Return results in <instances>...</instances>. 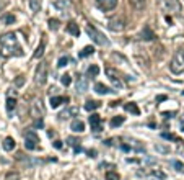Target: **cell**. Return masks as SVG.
<instances>
[{
    "label": "cell",
    "mask_w": 184,
    "mask_h": 180,
    "mask_svg": "<svg viewBox=\"0 0 184 180\" xmlns=\"http://www.w3.org/2000/svg\"><path fill=\"white\" fill-rule=\"evenodd\" d=\"M0 54L3 57L23 56V49L15 33H5L0 36Z\"/></svg>",
    "instance_id": "6da1fadb"
},
{
    "label": "cell",
    "mask_w": 184,
    "mask_h": 180,
    "mask_svg": "<svg viewBox=\"0 0 184 180\" xmlns=\"http://www.w3.org/2000/svg\"><path fill=\"white\" fill-rule=\"evenodd\" d=\"M160 8L168 15H181L183 7H181L179 0H158Z\"/></svg>",
    "instance_id": "7a4b0ae2"
},
{
    "label": "cell",
    "mask_w": 184,
    "mask_h": 180,
    "mask_svg": "<svg viewBox=\"0 0 184 180\" xmlns=\"http://www.w3.org/2000/svg\"><path fill=\"white\" fill-rule=\"evenodd\" d=\"M169 71L173 74H183L184 72V49H178L173 54V59L169 62Z\"/></svg>",
    "instance_id": "3957f363"
},
{
    "label": "cell",
    "mask_w": 184,
    "mask_h": 180,
    "mask_svg": "<svg viewBox=\"0 0 184 180\" xmlns=\"http://www.w3.org/2000/svg\"><path fill=\"white\" fill-rule=\"evenodd\" d=\"M86 33H88V36H90L96 44H99V46H109V39H108L101 31H98L94 26L88 25V26H86Z\"/></svg>",
    "instance_id": "277c9868"
},
{
    "label": "cell",
    "mask_w": 184,
    "mask_h": 180,
    "mask_svg": "<svg viewBox=\"0 0 184 180\" xmlns=\"http://www.w3.org/2000/svg\"><path fill=\"white\" fill-rule=\"evenodd\" d=\"M47 74H49L47 62H39V66L36 67V74H34V80H36V84H39V85L46 84V80H47Z\"/></svg>",
    "instance_id": "5b68a950"
},
{
    "label": "cell",
    "mask_w": 184,
    "mask_h": 180,
    "mask_svg": "<svg viewBox=\"0 0 184 180\" xmlns=\"http://www.w3.org/2000/svg\"><path fill=\"white\" fill-rule=\"evenodd\" d=\"M25 147L28 151H34L39 147V138L34 131H26L25 133Z\"/></svg>",
    "instance_id": "8992f818"
},
{
    "label": "cell",
    "mask_w": 184,
    "mask_h": 180,
    "mask_svg": "<svg viewBox=\"0 0 184 180\" xmlns=\"http://www.w3.org/2000/svg\"><path fill=\"white\" fill-rule=\"evenodd\" d=\"M108 28H109L111 31H114V33L122 31V29L126 28V20H124V17H114V18H111V20L108 21Z\"/></svg>",
    "instance_id": "52a82bcc"
},
{
    "label": "cell",
    "mask_w": 184,
    "mask_h": 180,
    "mask_svg": "<svg viewBox=\"0 0 184 180\" xmlns=\"http://www.w3.org/2000/svg\"><path fill=\"white\" fill-rule=\"evenodd\" d=\"M104 74H106L108 79L114 84V87L122 88V80H121V77H119V74H117L116 69H112V67H106V69H104Z\"/></svg>",
    "instance_id": "ba28073f"
},
{
    "label": "cell",
    "mask_w": 184,
    "mask_h": 180,
    "mask_svg": "<svg viewBox=\"0 0 184 180\" xmlns=\"http://www.w3.org/2000/svg\"><path fill=\"white\" fill-rule=\"evenodd\" d=\"M96 2V7L103 12H109V10H114L116 5H117V0H94Z\"/></svg>",
    "instance_id": "9c48e42d"
},
{
    "label": "cell",
    "mask_w": 184,
    "mask_h": 180,
    "mask_svg": "<svg viewBox=\"0 0 184 180\" xmlns=\"http://www.w3.org/2000/svg\"><path fill=\"white\" fill-rule=\"evenodd\" d=\"M90 126H91V130L94 131V133H99V131L103 130V126H101V118H99V115L93 113L90 116Z\"/></svg>",
    "instance_id": "30bf717a"
},
{
    "label": "cell",
    "mask_w": 184,
    "mask_h": 180,
    "mask_svg": "<svg viewBox=\"0 0 184 180\" xmlns=\"http://www.w3.org/2000/svg\"><path fill=\"white\" fill-rule=\"evenodd\" d=\"M77 90L78 92H86V90H88V80H86V77L82 76V74L77 76Z\"/></svg>",
    "instance_id": "8fae6325"
},
{
    "label": "cell",
    "mask_w": 184,
    "mask_h": 180,
    "mask_svg": "<svg viewBox=\"0 0 184 180\" xmlns=\"http://www.w3.org/2000/svg\"><path fill=\"white\" fill-rule=\"evenodd\" d=\"M77 113H78V108H77V106H70V108L64 110V111H62V113L59 115V118H60V120H67V118L75 116Z\"/></svg>",
    "instance_id": "7c38bea8"
},
{
    "label": "cell",
    "mask_w": 184,
    "mask_h": 180,
    "mask_svg": "<svg viewBox=\"0 0 184 180\" xmlns=\"http://www.w3.org/2000/svg\"><path fill=\"white\" fill-rule=\"evenodd\" d=\"M140 39H143V41H151V39H155V33L150 29V26H145V28L142 29Z\"/></svg>",
    "instance_id": "4fadbf2b"
},
{
    "label": "cell",
    "mask_w": 184,
    "mask_h": 180,
    "mask_svg": "<svg viewBox=\"0 0 184 180\" xmlns=\"http://www.w3.org/2000/svg\"><path fill=\"white\" fill-rule=\"evenodd\" d=\"M42 113H44V110H42V106H41V102L34 100L33 102V116L36 118V120H39V118H42Z\"/></svg>",
    "instance_id": "5bb4252c"
},
{
    "label": "cell",
    "mask_w": 184,
    "mask_h": 180,
    "mask_svg": "<svg viewBox=\"0 0 184 180\" xmlns=\"http://www.w3.org/2000/svg\"><path fill=\"white\" fill-rule=\"evenodd\" d=\"M70 128H72L74 133H83V131H85V123H83L82 120H74L72 125H70Z\"/></svg>",
    "instance_id": "9a60e30c"
},
{
    "label": "cell",
    "mask_w": 184,
    "mask_h": 180,
    "mask_svg": "<svg viewBox=\"0 0 184 180\" xmlns=\"http://www.w3.org/2000/svg\"><path fill=\"white\" fill-rule=\"evenodd\" d=\"M94 90H96V93H99V95H108V93L114 92V90H111L109 87H106V85L101 84V82H98V84L94 85Z\"/></svg>",
    "instance_id": "2e32d148"
},
{
    "label": "cell",
    "mask_w": 184,
    "mask_h": 180,
    "mask_svg": "<svg viewBox=\"0 0 184 180\" xmlns=\"http://www.w3.org/2000/svg\"><path fill=\"white\" fill-rule=\"evenodd\" d=\"M64 102H69V98H67V97H51L49 103H51L52 108H57V106H60Z\"/></svg>",
    "instance_id": "e0dca14e"
},
{
    "label": "cell",
    "mask_w": 184,
    "mask_h": 180,
    "mask_svg": "<svg viewBox=\"0 0 184 180\" xmlns=\"http://www.w3.org/2000/svg\"><path fill=\"white\" fill-rule=\"evenodd\" d=\"M67 31H69L72 36H78L80 34V29H78V25L75 21H70L69 25H67Z\"/></svg>",
    "instance_id": "ac0fdd59"
},
{
    "label": "cell",
    "mask_w": 184,
    "mask_h": 180,
    "mask_svg": "<svg viewBox=\"0 0 184 180\" xmlns=\"http://www.w3.org/2000/svg\"><path fill=\"white\" fill-rule=\"evenodd\" d=\"M2 146H3L5 151H13V149H15V139L10 138V136H8V138H5Z\"/></svg>",
    "instance_id": "d6986e66"
},
{
    "label": "cell",
    "mask_w": 184,
    "mask_h": 180,
    "mask_svg": "<svg viewBox=\"0 0 184 180\" xmlns=\"http://www.w3.org/2000/svg\"><path fill=\"white\" fill-rule=\"evenodd\" d=\"M15 108H17V100L12 98V97H8L7 98V111H8V115H12L15 111Z\"/></svg>",
    "instance_id": "ffe728a7"
},
{
    "label": "cell",
    "mask_w": 184,
    "mask_h": 180,
    "mask_svg": "<svg viewBox=\"0 0 184 180\" xmlns=\"http://www.w3.org/2000/svg\"><path fill=\"white\" fill-rule=\"evenodd\" d=\"M124 108H126V111H129V113H132V115H140V110L135 103H126Z\"/></svg>",
    "instance_id": "44dd1931"
},
{
    "label": "cell",
    "mask_w": 184,
    "mask_h": 180,
    "mask_svg": "<svg viewBox=\"0 0 184 180\" xmlns=\"http://www.w3.org/2000/svg\"><path fill=\"white\" fill-rule=\"evenodd\" d=\"M99 102H96V100H88L85 103V110L86 111H93V110H96V108H99Z\"/></svg>",
    "instance_id": "7402d4cb"
},
{
    "label": "cell",
    "mask_w": 184,
    "mask_h": 180,
    "mask_svg": "<svg viewBox=\"0 0 184 180\" xmlns=\"http://www.w3.org/2000/svg\"><path fill=\"white\" fill-rule=\"evenodd\" d=\"M129 2H131V5L137 10H143L145 5H147V0H129Z\"/></svg>",
    "instance_id": "603a6c76"
},
{
    "label": "cell",
    "mask_w": 184,
    "mask_h": 180,
    "mask_svg": "<svg viewBox=\"0 0 184 180\" xmlns=\"http://www.w3.org/2000/svg\"><path fill=\"white\" fill-rule=\"evenodd\" d=\"M86 74H88V77H91V79H93V77H96V76L99 74V67L96 66V64H91V66L88 67Z\"/></svg>",
    "instance_id": "cb8c5ba5"
},
{
    "label": "cell",
    "mask_w": 184,
    "mask_h": 180,
    "mask_svg": "<svg viewBox=\"0 0 184 180\" xmlns=\"http://www.w3.org/2000/svg\"><path fill=\"white\" fill-rule=\"evenodd\" d=\"M54 7L57 10L65 12V8H69V2H67V0H56V2H54Z\"/></svg>",
    "instance_id": "d4e9b609"
},
{
    "label": "cell",
    "mask_w": 184,
    "mask_h": 180,
    "mask_svg": "<svg viewBox=\"0 0 184 180\" xmlns=\"http://www.w3.org/2000/svg\"><path fill=\"white\" fill-rule=\"evenodd\" d=\"M94 53V48L93 46H85L82 49V53L78 54V57H88V56H91Z\"/></svg>",
    "instance_id": "484cf974"
},
{
    "label": "cell",
    "mask_w": 184,
    "mask_h": 180,
    "mask_svg": "<svg viewBox=\"0 0 184 180\" xmlns=\"http://www.w3.org/2000/svg\"><path fill=\"white\" fill-rule=\"evenodd\" d=\"M44 48H46V43L44 41H41V44L36 48V51H34V54H33V57L34 59H37V57H41L42 54H44Z\"/></svg>",
    "instance_id": "4316f807"
},
{
    "label": "cell",
    "mask_w": 184,
    "mask_h": 180,
    "mask_svg": "<svg viewBox=\"0 0 184 180\" xmlns=\"http://www.w3.org/2000/svg\"><path fill=\"white\" fill-rule=\"evenodd\" d=\"M29 7H31V10L34 13L39 12L41 10V0H29Z\"/></svg>",
    "instance_id": "83f0119b"
},
{
    "label": "cell",
    "mask_w": 184,
    "mask_h": 180,
    "mask_svg": "<svg viewBox=\"0 0 184 180\" xmlns=\"http://www.w3.org/2000/svg\"><path fill=\"white\" fill-rule=\"evenodd\" d=\"M124 120H126L124 116H114L111 120V126H112V128H117V126H121L124 123Z\"/></svg>",
    "instance_id": "f1b7e54d"
},
{
    "label": "cell",
    "mask_w": 184,
    "mask_h": 180,
    "mask_svg": "<svg viewBox=\"0 0 184 180\" xmlns=\"http://www.w3.org/2000/svg\"><path fill=\"white\" fill-rule=\"evenodd\" d=\"M59 26H60V23H59L57 18H51V20H49V29L56 31V29H59Z\"/></svg>",
    "instance_id": "f546056e"
},
{
    "label": "cell",
    "mask_w": 184,
    "mask_h": 180,
    "mask_svg": "<svg viewBox=\"0 0 184 180\" xmlns=\"http://www.w3.org/2000/svg\"><path fill=\"white\" fill-rule=\"evenodd\" d=\"M60 82H62V85H65V87H69V85L72 84V77H70L69 74H64V76L60 77Z\"/></svg>",
    "instance_id": "4dcf8cb0"
},
{
    "label": "cell",
    "mask_w": 184,
    "mask_h": 180,
    "mask_svg": "<svg viewBox=\"0 0 184 180\" xmlns=\"http://www.w3.org/2000/svg\"><path fill=\"white\" fill-rule=\"evenodd\" d=\"M5 180H20V174L18 172H8L5 175Z\"/></svg>",
    "instance_id": "1f68e13d"
},
{
    "label": "cell",
    "mask_w": 184,
    "mask_h": 180,
    "mask_svg": "<svg viewBox=\"0 0 184 180\" xmlns=\"http://www.w3.org/2000/svg\"><path fill=\"white\" fill-rule=\"evenodd\" d=\"M67 141H69V144H70V146H74V147H75V151H77V152L80 151V144H78L80 141H77L75 138H69Z\"/></svg>",
    "instance_id": "d6a6232c"
},
{
    "label": "cell",
    "mask_w": 184,
    "mask_h": 180,
    "mask_svg": "<svg viewBox=\"0 0 184 180\" xmlns=\"http://www.w3.org/2000/svg\"><path fill=\"white\" fill-rule=\"evenodd\" d=\"M171 164L176 167V170H178V172H184V164H181L179 160H173Z\"/></svg>",
    "instance_id": "836d02e7"
},
{
    "label": "cell",
    "mask_w": 184,
    "mask_h": 180,
    "mask_svg": "<svg viewBox=\"0 0 184 180\" xmlns=\"http://www.w3.org/2000/svg\"><path fill=\"white\" fill-rule=\"evenodd\" d=\"M3 21H5V25H12V23H15V17L13 15H5Z\"/></svg>",
    "instance_id": "e575fe53"
},
{
    "label": "cell",
    "mask_w": 184,
    "mask_h": 180,
    "mask_svg": "<svg viewBox=\"0 0 184 180\" xmlns=\"http://www.w3.org/2000/svg\"><path fill=\"white\" fill-rule=\"evenodd\" d=\"M155 149H156V151H160V152H163V154H168V152H169V147L161 146V144H156V146H155Z\"/></svg>",
    "instance_id": "d590c367"
},
{
    "label": "cell",
    "mask_w": 184,
    "mask_h": 180,
    "mask_svg": "<svg viewBox=\"0 0 184 180\" xmlns=\"http://www.w3.org/2000/svg\"><path fill=\"white\" fill-rule=\"evenodd\" d=\"M106 180H119V175L116 172H108L106 174Z\"/></svg>",
    "instance_id": "8d00e7d4"
},
{
    "label": "cell",
    "mask_w": 184,
    "mask_h": 180,
    "mask_svg": "<svg viewBox=\"0 0 184 180\" xmlns=\"http://www.w3.org/2000/svg\"><path fill=\"white\" fill-rule=\"evenodd\" d=\"M69 61H70V59L67 57V56H65V57H60V59H59V64H57V66L59 67H65L67 64H69Z\"/></svg>",
    "instance_id": "74e56055"
},
{
    "label": "cell",
    "mask_w": 184,
    "mask_h": 180,
    "mask_svg": "<svg viewBox=\"0 0 184 180\" xmlns=\"http://www.w3.org/2000/svg\"><path fill=\"white\" fill-rule=\"evenodd\" d=\"M23 84H25V77H23V76H18V79L15 80V85H17V87H21Z\"/></svg>",
    "instance_id": "f35d334b"
},
{
    "label": "cell",
    "mask_w": 184,
    "mask_h": 180,
    "mask_svg": "<svg viewBox=\"0 0 184 180\" xmlns=\"http://www.w3.org/2000/svg\"><path fill=\"white\" fill-rule=\"evenodd\" d=\"M163 138L165 139H173V141H179V138H176L174 134H168V133H163Z\"/></svg>",
    "instance_id": "ab89813d"
},
{
    "label": "cell",
    "mask_w": 184,
    "mask_h": 180,
    "mask_svg": "<svg viewBox=\"0 0 184 180\" xmlns=\"http://www.w3.org/2000/svg\"><path fill=\"white\" fill-rule=\"evenodd\" d=\"M54 147H57V149H60V147H62V142H60V141H56V142H54Z\"/></svg>",
    "instance_id": "60d3db41"
},
{
    "label": "cell",
    "mask_w": 184,
    "mask_h": 180,
    "mask_svg": "<svg viewBox=\"0 0 184 180\" xmlns=\"http://www.w3.org/2000/svg\"><path fill=\"white\" fill-rule=\"evenodd\" d=\"M88 154H90V157H94V154H96V151H88Z\"/></svg>",
    "instance_id": "b9f144b4"
},
{
    "label": "cell",
    "mask_w": 184,
    "mask_h": 180,
    "mask_svg": "<svg viewBox=\"0 0 184 180\" xmlns=\"http://www.w3.org/2000/svg\"><path fill=\"white\" fill-rule=\"evenodd\" d=\"M0 8H2V2H0Z\"/></svg>",
    "instance_id": "7bdbcfd3"
},
{
    "label": "cell",
    "mask_w": 184,
    "mask_h": 180,
    "mask_svg": "<svg viewBox=\"0 0 184 180\" xmlns=\"http://www.w3.org/2000/svg\"><path fill=\"white\" fill-rule=\"evenodd\" d=\"M181 152H184V149H183V151H181Z\"/></svg>",
    "instance_id": "ee69618b"
},
{
    "label": "cell",
    "mask_w": 184,
    "mask_h": 180,
    "mask_svg": "<svg viewBox=\"0 0 184 180\" xmlns=\"http://www.w3.org/2000/svg\"><path fill=\"white\" fill-rule=\"evenodd\" d=\"M183 130H184V125H183Z\"/></svg>",
    "instance_id": "f6af8a7d"
}]
</instances>
